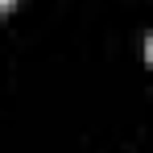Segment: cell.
Instances as JSON below:
<instances>
[{
  "label": "cell",
  "instance_id": "6da1fadb",
  "mask_svg": "<svg viewBox=\"0 0 153 153\" xmlns=\"http://www.w3.org/2000/svg\"><path fill=\"white\" fill-rule=\"evenodd\" d=\"M145 58H149V66H153V33H149V42H145Z\"/></svg>",
  "mask_w": 153,
  "mask_h": 153
},
{
  "label": "cell",
  "instance_id": "7a4b0ae2",
  "mask_svg": "<svg viewBox=\"0 0 153 153\" xmlns=\"http://www.w3.org/2000/svg\"><path fill=\"white\" fill-rule=\"evenodd\" d=\"M4 8H13V0H4Z\"/></svg>",
  "mask_w": 153,
  "mask_h": 153
}]
</instances>
